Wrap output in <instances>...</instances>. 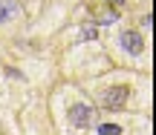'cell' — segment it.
<instances>
[{
  "label": "cell",
  "instance_id": "cell-1",
  "mask_svg": "<svg viewBox=\"0 0 156 135\" xmlns=\"http://www.w3.org/2000/svg\"><path fill=\"white\" fill-rule=\"evenodd\" d=\"M67 118H69V124H73V127L87 130V127L93 124V107H87V104H75V107H69Z\"/></svg>",
  "mask_w": 156,
  "mask_h": 135
},
{
  "label": "cell",
  "instance_id": "cell-2",
  "mask_svg": "<svg viewBox=\"0 0 156 135\" xmlns=\"http://www.w3.org/2000/svg\"><path fill=\"white\" fill-rule=\"evenodd\" d=\"M122 49L130 52V55H139L142 49H145V40H142L139 32H124L122 35Z\"/></svg>",
  "mask_w": 156,
  "mask_h": 135
},
{
  "label": "cell",
  "instance_id": "cell-3",
  "mask_svg": "<svg viewBox=\"0 0 156 135\" xmlns=\"http://www.w3.org/2000/svg\"><path fill=\"white\" fill-rule=\"evenodd\" d=\"M124 98H127V86H113V89L104 92L101 101H104V107H122Z\"/></svg>",
  "mask_w": 156,
  "mask_h": 135
},
{
  "label": "cell",
  "instance_id": "cell-4",
  "mask_svg": "<svg viewBox=\"0 0 156 135\" xmlns=\"http://www.w3.org/2000/svg\"><path fill=\"white\" fill-rule=\"evenodd\" d=\"M17 15V6L12 3V0H3L0 3V20H9V17H15Z\"/></svg>",
  "mask_w": 156,
  "mask_h": 135
},
{
  "label": "cell",
  "instance_id": "cell-5",
  "mask_svg": "<svg viewBox=\"0 0 156 135\" xmlns=\"http://www.w3.org/2000/svg\"><path fill=\"white\" fill-rule=\"evenodd\" d=\"M98 135H122V127H119V124H101Z\"/></svg>",
  "mask_w": 156,
  "mask_h": 135
},
{
  "label": "cell",
  "instance_id": "cell-6",
  "mask_svg": "<svg viewBox=\"0 0 156 135\" xmlns=\"http://www.w3.org/2000/svg\"><path fill=\"white\" fill-rule=\"evenodd\" d=\"M84 38H95V26H84Z\"/></svg>",
  "mask_w": 156,
  "mask_h": 135
},
{
  "label": "cell",
  "instance_id": "cell-7",
  "mask_svg": "<svg viewBox=\"0 0 156 135\" xmlns=\"http://www.w3.org/2000/svg\"><path fill=\"white\" fill-rule=\"evenodd\" d=\"M110 3H124V0H110Z\"/></svg>",
  "mask_w": 156,
  "mask_h": 135
}]
</instances>
